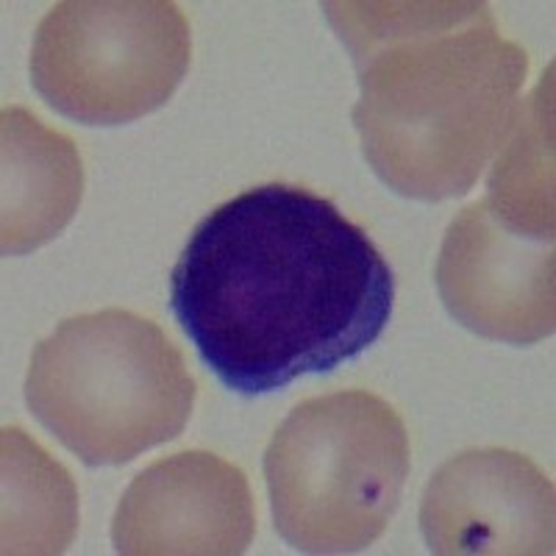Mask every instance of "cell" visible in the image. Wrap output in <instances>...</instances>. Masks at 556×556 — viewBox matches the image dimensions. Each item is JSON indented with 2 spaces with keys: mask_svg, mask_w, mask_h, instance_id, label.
Masks as SVG:
<instances>
[{
  "mask_svg": "<svg viewBox=\"0 0 556 556\" xmlns=\"http://www.w3.org/2000/svg\"><path fill=\"white\" fill-rule=\"evenodd\" d=\"M395 276L329 198L262 184L212 208L170 273V312L240 395L331 374L384 334Z\"/></svg>",
  "mask_w": 556,
  "mask_h": 556,
  "instance_id": "1",
  "label": "cell"
},
{
  "mask_svg": "<svg viewBox=\"0 0 556 556\" xmlns=\"http://www.w3.org/2000/svg\"><path fill=\"white\" fill-rule=\"evenodd\" d=\"M323 14L359 81L367 165L412 201L468 195L504 142L529 56L476 0H340Z\"/></svg>",
  "mask_w": 556,
  "mask_h": 556,
  "instance_id": "2",
  "label": "cell"
},
{
  "mask_svg": "<svg viewBox=\"0 0 556 556\" xmlns=\"http://www.w3.org/2000/svg\"><path fill=\"white\" fill-rule=\"evenodd\" d=\"M26 401L70 454L103 468L176 440L195 406V379L156 323L103 309L70 317L39 342Z\"/></svg>",
  "mask_w": 556,
  "mask_h": 556,
  "instance_id": "3",
  "label": "cell"
},
{
  "mask_svg": "<svg viewBox=\"0 0 556 556\" xmlns=\"http://www.w3.org/2000/svg\"><path fill=\"white\" fill-rule=\"evenodd\" d=\"M409 434L384 399L345 390L301 401L265 451L278 538L301 554H354L395 518Z\"/></svg>",
  "mask_w": 556,
  "mask_h": 556,
  "instance_id": "4",
  "label": "cell"
},
{
  "mask_svg": "<svg viewBox=\"0 0 556 556\" xmlns=\"http://www.w3.org/2000/svg\"><path fill=\"white\" fill-rule=\"evenodd\" d=\"M190 23L167 0H64L34 37L31 84L84 126H123L176 96L190 70Z\"/></svg>",
  "mask_w": 556,
  "mask_h": 556,
  "instance_id": "5",
  "label": "cell"
},
{
  "mask_svg": "<svg viewBox=\"0 0 556 556\" xmlns=\"http://www.w3.org/2000/svg\"><path fill=\"white\" fill-rule=\"evenodd\" d=\"M554 262V240L515 231L486 201H476L445 231L437 292L448 315L473 334L534 345L556 329Z\"/></svg>",
  "mask_w": 556,
  "mask_h": 556,
  "instance_id": "6",
  "label": "cell"
},
{
  "mask_svg": "<svg viewBox=\"0 0 556 556\" xmlns=\"http://www.w3.org/2000/svg\"><path fill=\"white\" fill-rule=\"evenodd\" d=\"M554 481L523 454L476 448L440 465L420 501L431 554H554Z\"/></svg>",
  "mask_w": 556,
  "mask_h": 556,
  "instance_id": "7",
  "label": "cell"
},
{
  "mask_svg": "<svg viewBox=\"0 0 556 556\" xmlns=\"http://www.w3.org/2000/svg\"><path fill=\"white\" fill-rule=\"evenodd\" d=\"M253 534L245 473L208 451L153 462L128 484L112 520L114 551L128 556H235Z\"/></svg>",
  "mask_w": 556,
  "mask_h": 556,
  "instance_id": "8",
  "label": "cell"
},
{
  "mask_svg": "<svg viewBox=\"0 0 556 556\" xmlns=\"http://www.w3.org/2000/svg\"><path fill=\"white\" fill-rule=\"evenodd\" d=\"M0 190L3 256H23L56 240L84 195L76 142L45 126L28 109H3Z\"/></svg>",
  "mask_w": 556,
  "mask_h": 556,
  "instance_id": "9",
  "label": "cell"
},
{
  "mask_svg": "<svg viewBox=\"0 0 556 556\" xmlns=\"http://www.w3.org/2000/svg\"><path fill=\"white\" fill-rule=\"evenodd\" d=\"M554 67L523 103L486 178V206L515 231L554 240Z\"/></svg>",
  "mask_w": 556,
  "mask_h": 556,
  "instance_id": "10",
  "label": "cell"
},
{
  "mask_svg": "<svg viewBox=\"0 0 556 556\" xmlns=\"http://www.w3.org/2000/svg\"><path fill=\"white\" fill-rule=\"evenodd\" d=\"M78 529V493L67 470L3 429V554H62Z\"/></svg>",
  "mask_w": 556,
  "mask_h": 556,
  "instance_id": "11",
  "label": "cell"
}]
</instances>
